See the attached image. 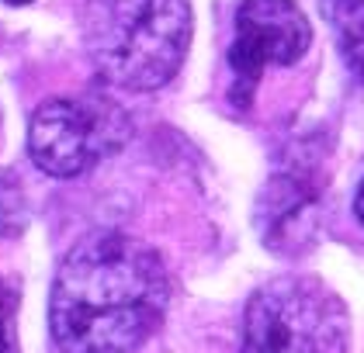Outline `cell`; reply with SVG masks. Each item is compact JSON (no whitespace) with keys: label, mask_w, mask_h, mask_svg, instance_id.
<instances>
[{"label":"cell","mask_w":364,"mask_h":353,"mask_svg":"<svg viewBox=\"0 0 364 353\" xmlns=\"http://www.w3.org/2000/svg\"><path fill=\"white\" fill-rule=\"evenodd\" d=\"M240 353H350V315L316 277H274L247 301Z\"/></svg>","instance_id":"obj_3"},{"label":"cell","mask_w":364,"mask_h":353,"mask_svg":"<svg viewBox=\"0 0 364 353\" xmlns=\"http://www.w3.org/2000/svg\"><path fill=\"white\" fill-rule=\"evenodd\" d=\"M132 136L129 114L105 94L53 97L31 114L28 153L56 180H73L114 156Z\"/></svg>","instance_id":"obj_4"},{"label":"cell","mask_w":364,"mask_h":353,"mask_svg":"<svg viewBox=\"0 0 364 353\" xmlns=\"http://www.w3.org/2000/svg\"><path fill=\"white\" fill-rule=\"evenodd\" d=\"M319 14L333 31L343 63L364 80V0H319Z\"/></svg>","instance_id":"obj_7"},{"label":"cell","mask_w":364,"mask_h":353,"mask_svg":"<svg viewBox=\"0 0 364 353\" xmlns=\"http://www.w3.org/2000/svg\"><path fill=\"white\" fill-rule=\"evenodd\" d=\"M28 222V208H25V194L21 184L0 170V239L4 236H18Z\"/></svg>","instance_id":"obj_8"},{"label":"cell","mask_w":364,"mask_h":353,"mask_svg":"<svg viewBox=\"0 0 364 353\" xmlns=\"http://www.w3.org/2000/svg\"><path fill=\"white\" fill-rule=\"evenodd\" d=\"M84 49L112 87L149 94L167 87L191 49V0H87Z\"/></svg>","instance_id":"obj_2"},{"label":"cell","mask_w":364,"mask_h":353,"mask_svg":"<svg viewBox=\"0 0 364 353\" xmlns=\"http://www.w3.org/2000/svg\"><path fill=\"white\" fill-rule=\"evenodd\" d=\"M0 353H21L18 347V288L0 281Z\"/></svg>","instance_id":"obj_9"},{"label":"cell","mask_w":364,"mask_h":353,"mask_svg":"<svg viewBox=\"0 0 364 353\" xmlns=\"http://www.w3.org/2000/svg\"><path fill=\"white\" fill-rule=\"evenodd\" d=\"M312 45V25L295 0H243L236 7V35L229 45L232 104L250 108L267 66H295Z\"/></svg>","instance_id":"obj_5"},{"label":"cell","mask_w":364,"mask_h":353,"mask_svg":"<svg viewBox=\"0 0 364 353\" xmlns=\"http://www.w3.org/2000/svg\"><path fill=\"white\" fill-rule=\"evenodd\" d=\"M164 256L122 232H90L59 264L49 329L59 353H136L164 326Z\"/></svg>","instance_id":"obj_1"},{"label":"cell","mask_w":364,"mask_h":353,"mask_svg":"<svg viewBox=\"0 0 364 353\" xmlns=\"http://www.w3.org/2000/svg\"><path fill=\"white\" fill-rule=\"evenodd\" d=\"M309 190L295 180H274L260 197V229L264 239L278 229L281 239H274V249H291L295 243H306L312 236L309 229Z\"/></svg>","instance_id":"obj_6"},{"label":"cell","mask_w":364,"mask_h":353,"mask_svg":"<svg viewBox=\"0 0 364 353\" xmlns=\"http://www.w3.org/2000/svg\"><path fill=\"white\" fill-rule=\"evenodd\" d=\"M354 215L364 225V180H361V188H358V197H354Z\"/></svg>","instance_id":"obj_10"},{"label":"cell","mask_w":364,"mask_h":353,"mask_svg":"<svg viewBox=\"0 0 364 353\" xmlns=\"http://www.w3.org/2000/svg\"><path fill=\"white\" fill-rule=\"evenodd\" d=\"M4 4H11V7H25V4H35V0H4Z\"/></svg>","instance_id":"obj_11"}]
</instances>
